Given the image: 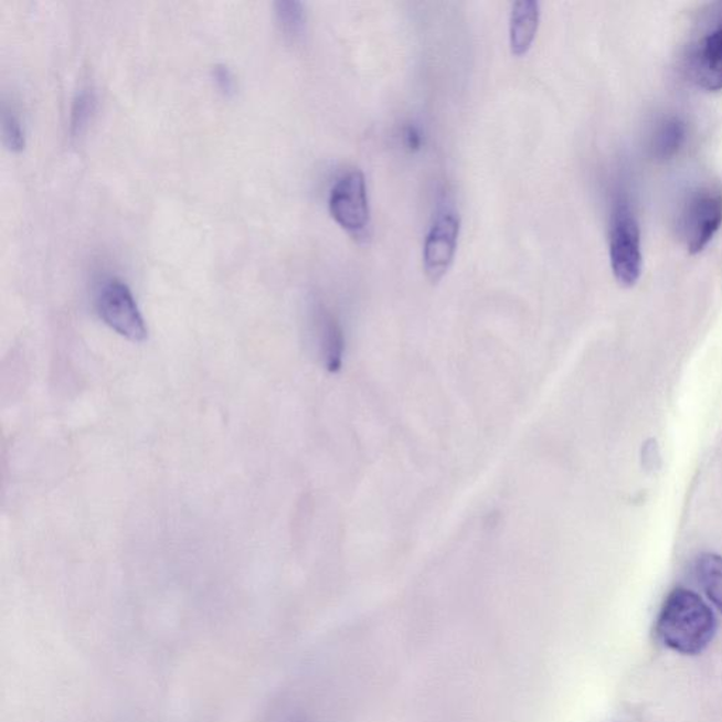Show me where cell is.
<instances>
[{
    "label": "cell",
    "instance_id": "1",
    "mask_svg": "<svg viewBox=\"0 0 722 722\" xmlns=\"http://www.w3.org/2000/svg\"><path fill=\"white\" fill-rule=\"evenodd\" d=\"M715 630L713 609L688 588H676L669 594L656 623V634L666 647L684 655L703 652Z\"/></svg>",
    "mask_w": 722,
    "mask_h": 722
},
{
    "label": "cell",
    "instance_id": "2",
    "mask_svg": "<svg viewBox=\"0 0 722 722\" xmlns=\"http://www.w3.org/2000/svg\"><path fill=\"white\" fill-rule=\"evenodd\" d=\"M608 247L615 279L624 287L635 286L643 274V241L638 219L625 193L614 201Z\"/></svg>",
    "mask_w": 722,
    "mask_h": 722
},
{
    "label": "cell",
    "instance_id": "3",
    "mask_svg": "<svg viewBox=\"0 0 722 722\" xmlns=\"http://www.w3.org/2000/svg\"><path fill=\"white\" fill-rule=\"evenodd\" d=\"M686 65L691 79L710 93L722 91V3L700 23L689 44Z\"/></svg>",
    "mask_w": 722,
    "mask_h": 722
},
{
    "label": "cell",
    "instance_id": "4",
    "mask_svg": "<svg viewBox=\"0 0 722 722\" xmlns=\"http://www.w3.org/2000/svg\"><path fill=\"white\" fill-rule=\"evenodd\" d=\"M722 225V192L700 188L686 201L679 217V233L690 254H699L713 241Z\"/></svg>",
    "mask_w": 722,
    "mask_h": 722
},
{
    "label": "cell",
    "instance_id": "5",
    "mask_svg": "<svg viewBox=\"0 0 722 722\" xmlns=\"http://www.w3.org/2000/svg\"><path fill=\"white\" fill-rule=\"evenodd\" d=\"M330 215L354 241H365L371 231L368 184L363 172L349 171L330 191Z\"/></svg>",
    "mask_w": 722,
    "mask_h": 722
},
{
    "label": "cell",
    "instance_id": "6",
    "mask_svg": "<svg viewBox=\"0 0 722 722\" xmlns=\"http://www.w3.org/2000/svg\"><path fill=\"white\" fill-rule=\"evenodd\" d=\"M96 308L102 320L120 337L130 342H144L147 328L134 294L119 279H110L102 286L96 298Z\"/></svg>",
    "mask_w": 722,
    "mask_h": 722
},
{
    "label": "cell",
    "instance_id": "7",
    "mask_svg": "<svg viewBox=\"0 0 722 722\" xmlns=\"http://www.w3.org/2000/svg\"><path fill=\"white\" fill-rule=\"evenodd\" d=\"M460 235V217L446 210L437 215L424 243V272L432 284H437L454 264Z\"/></svg>",
    "mask_w": 722,
    "mask_h": 722
},
{
    "label": "cell",
    "instance_id": "8",
    "mask_svg": "<svg viewBox=\"0 0 722 722\" xmlns=\"http://www.w3.org/2000/svg\"><path fill=\"white\" fill-rule=\"evenodd\" d=\"M541 23V3L522 0L512 4L510 17V47L516 57H523L535 42Z\"/></svg>",
    "mask_w": 722,
    "mask_h": 722
},
{
    "label": "cell",
    "instance_id": "9",
    "mask_svg": "<svg viewBox=\"0 0 722 722\" xmlns=\"http://www.w3.org/2000/svg\"><path fill=\"white\" fill-rule=\"evenodd\" d=\"M686 125L679 118H666L659 121L650 140V151L660 161L672 160L686 144Z\"/></svg>",
    "mask_w": 722,
    "mask_h": 722
},
{
    "label": "cell",
    "instance_id": "10",
    "mask_svg": "<svg viewBox=\"0 0 722 722\" xmlns=\"http://www.w3.org/2000/svg\"><path fill=\"white\" fill-rule=\"evenodd\" d=\"M696 573L705 596L722 613V556L704 553L696 564Z\"/></svg>",
    "mask_w": 722,
    "mask_h": 722
},
{
    "label": "cell",
    "instance_id": "11",
    "mask_svg": "<svg viewBox=\"0 0 722 722\" xmlns=\"http://www.w3.org/2000/svg\"><path fill=\"white\" fill-rule=\"evenodd\" d=\"M277 24L284 38L295 43L302 38L307 29V13L301 2L283 0L276 3Z\"/></svg>",
    "mask_w": 722,
    "mask_h": 722
},
{
    "label": "cell",
    "instance_id": "12",
    "mask_svg": "<svg viewBox=\"0 0 722 722\" xmlns=\"http://www.w3.org/2000/svg\"><path fill=\"white\" fill-rule=\"evenodd\" d=\"M94 110V94L89 93V91H81L74 100L73 112H71V135L73 137H79L84 134L91 118H93Z\"/></svg>",
    "mask_w": 722,
    "mask_h": 722
},
{
    "label": "cell",
    "instance_id": "13",
    "mask_svg": "<svg viewBox=\"0 0 722 722\" xmlns=\"http://www.w3.org/2000/svg\"><path fill=\"white\" fill-rule=\"evenodd\" d=\"M3 141L8 149L13 152L24 150L25 137L22 121L13 110H4L2 116Z\"/></svg>",
    "mask_w": 722,
    "mask_h": 722
},
{
    "label": "cell",
    "instance_id": "14",
    "mask_svg": "<svg viewBox=\"0 0 722 722\" xmlns=\"http://www.w3.org/2000/svg\"><path fill=\"white\" fill-rule=\"evenodd\" d=\"M213 81L217 86V89L227 98L236 94V79L235 75L232 74V71L229 70L227 65L219 64L212 71Z\"/></svg>",
    "mask_w": 722,
    "mask_h": 722
}]
</instances>
